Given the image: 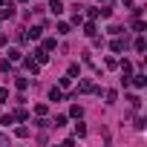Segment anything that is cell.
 Returning a JSON list of instances; mask_svg holds the SVG:
<instances>
[{
    "instance_id": "ac0fdd59",
    "label": "cell",
    "mask_w": 147,
    "mask_h": 147,
    "mask_svg": "<svg viewBox=\"0 0 147 147\" xmlns=\"http://www.w3.org/2000/svg\"><path fill=\"white\" fill-rule=\"evenodd\" d=\"M84 35H87V38H92V35H95V23H92V20L84 26Z\"/></svg>"
},
{
    "instance_id": "7c38bea8",
    "label": "cell",
    "mask_w": 147,
    "mask_h": 147,
    "mask_svg": "<svg viewBox=\"0 0 147 147\" xmlns=\"http://www.w3.org/2000/svg\"><path fill=\"white\" fill-rule=\"evenodd\" d=\"M133 46H136V52H144V49H147V40H144V38H141V35H138V38H136V43H133Z\"/></svg>"
},
{
    "instance_id": "4dcf8cb0",
    "label": "cell",
    "mask_w": 147,
    "mask_h": 147,
    "mask_svg": "<svg viewBox=\"0 0 147 147\" xmlns=\"http://www.w3.org/2000/svg\"><path fill=\"white\" fill-rule=\"evenodd\" d=\"M6 141H9V138H6V136H0V144H6Z\"/></svg>"
},
{
    "instance_id": "cb8c5ba5",
    "label": "cell",
    "mask_w": 147,
    "mask_h": 147,
    "mask_svg": "<svg viewBox=\"0 0 147 147\" xmlns=\"http://www.w3.org/2000/svg\"><path fill=\"white\" fill-rule=\"evenodd\" d=\"M15 136H18V138H26V136H29V127H18Z\"/></svg>"
},
{
    "instance_id": "44dd1931",
    "label": "cell",
    "mask_w": 147,
    "mask_h": 147,
    "mask_svg": "<svg viewBox=\"0 0 147 147\" xmlns=\"http://www.w3.org/2000/svg\"><path fill=\"white\" fill-rule=\"evenodd\" d=\"M43 49L52 52V49H55V38H46V40H43Z\"/></svg>"
},
{
    "instance_id": "9a60e30c",
    "label": "cell",
    "mask_w": 147,
    "mask_h": 147,
    "mask_svg": "<svg viewBox=\"0 0 147 147\" xmlns=\"http://www.w3.org/2000/svg\"><path fill=\"white\" fill-rule=\"evenodd\" d=\"M40 35H43V26H35V29H32V32H29V35H26V38H32V40H38V38H40Z\"/></svg>"
},
{
    "instance_id": "1f68e13d",
    "label": "cell",
    "mask_w": 147,
    "mask_h": 147,
    "mask_svg": "<svg viewBox=\"0 0 147 147\" xmlns=\"http://www.w3.org/2000/svg\"><path fill=\"white\" fill-rule=\"evenodd\" d=\"M18 3H26V0H18Z\"/></svg>"
},
{
    "instance_id": "6da1fadb",
    "label": "cell",
    "mask_w": 147,
    "mask_h": 147,
    "mask_svg": "<svg viewBox=\"0 0 147 147\" xmlns=\"http://www.w3.org/2000/svg\"><path fill=\"white\" fill-rule=\"evenodd\" d=\"M49 12H52V18H58V15H63V3L61 0H49V6H46Z\"/></svg>"
},
{
    "instance_id": "4316f807",
    "label": "cell",
    "mask_w": 147,
    "mask_h": 147,
    "mask_svg": "<svg viewBox=\"0 0 147 147\" xmlns=\"http://www.w3.org/2000/svg\"><path fill=\"white\" fill-rule=\"evenodd\" d=\"M127 101H130V107H141V98H138V95H130Z\"/></svg>"
},
{
    "instance_id": "f1b7e54d",
    "label": "cell",
    "mask_w": 147,
    "mask_h": 147,
    "mask_svg": "<svg viewBox=\"0 0 147 147\" xmlns=\"http://www.w3.org/2000/svg\"><path fill=\"white\" fill-rule=\"evenodd\" d=\"M75 136H87V127L84 124H75Z\"/></svg>"
},
{
    "instance_id": "30bf717a",
    "label": "cell",
    "mask_w": 147,
    "mask_h": 147,
    "mask_svg": "<svg viewBox=\"0 0 147 147\" xmlns=\"http://www.w3.org/2000/svg\"><path fill=\"white\" fill-rule=\"evenodd\" d=\"M69 115H72V118H81V115H84V107L72 104V107H69Z\"/></svg>"
},
{
    "instance_id": "484cf974",
    "label": "cell",
    "mask_w": 147,
    "mask_h": 147,
    "mask_svg": "<svg viewBox=\"0 0 147 147\" xmlns=\"http://www.w3.org/2000/svg\"><path fill=\"white\" fill-rule=\"evenodd\" d=\"M133 32H138V35H141V32H144V20H136V23H133Z\"/></svg>"
},
{
    "instance_id": "4fadbf2b",
    "label": "cell",
    "mask_w": 147,
    "mask_h": 147,
    "mask_svg": "<svg viewBox=\"0 0 147 147\" xmlns=\"http://www.w3.org/2000/svg\"><path fill=\"white\" fill-rule=\"evenodd\" d=\"M78 92H92V81H87V78H84V81L78 84Z\"/></svg>"
},
{
    "instance_id": "7402d4cb",
    "label": "cell",
    "mask_w": 147,
    "mask_h": 147,
    "mask_svg": "<svg viewBox=\"0 0 147 147\" xmlns=\"http://www.w3.org/2000/svg\"><path fill=\"white\" fill-rule=\"evenodd\" d=\"M15 87H18V90H26V87H29V78H18Z\"/></svg>"
},
{
    "instance_id": "7a4b0ae2",
    "label": "cell",
    "mask_w": 147,
    "mask_h": 147,
    "mask_svg": "<svg viewBox=\"0 0 147 147\" xmlns=\"http://www.w3.org/2000/svg\"><path fill=\"white\" fill-rule=\"evenodd\" d=\"M23 66H26V69L32 72V75H38V72H40V63H38L35 58H26V61H23Z\"/></svg>"
},
{
    "instance_id": "8992f818",
    "label": "cell",
    "mask_w": 147,
    "mask_h": 147,
    "mask_svg": "<svg viewBox=\"0 0 147 147\" xmlns=\"http://www.w3.org/2000/svg\"><path fill=\"white\" fill-rule=\"evenodd\" d=\"M35 61H38L40 66H43V63H49V52H46V49H35Z\"/></svg>"
},
{
    "instance_id": "f546056e",
    "label": "cell",
    "mask_w": 147,
    "mask_h": 147,
    "mask_svg": "<svg viewBox=\"0 0 147 147\" xmlns=\"http://www.w3.org/2000/svg\"><path fill=\"white\" fill-rule=\"evenodd\" d=\"M6 43H9V38H6L3 32H0V46H6Z\"/></svg>"
},
{
    "instance_id": "83f0119b",
    "label": "cell",
    "mask_w": 147,
    "mask_h": 147,
    "mask_svg": "<svg viewBox=\"0 0 147 147\" xmlns=\"http://www.w3.org/2000/svg\"><path fill=\"white\" fill-rule=\"evenodd\" d=\"M0 124H6V127H9V124H15V118H12V113H9V115H3V118H0Z\"/></svg>"
},
{
    "instance_id": "5bb4252c",
    "label": "cell",
    "mask_w": 147,
    "mask_h": 147,
    "mask_svg": "<svg viewBox=\"0 0 147 147\" xmlns=\"http://www.w3.org/2000/svg\"><path fill=\"white\" fill-rule=\"evenodd\" d=\"M98 15H101V18H113V3H107L104 9H98Z\"/></svg>"
},
{
    "instance_id": "d4e9b609",
    "label": "cell",
    "mask_w": 147,
    "mask_h": 147,
    "mask_svg": "<svg viewBox=\"0 0 147 147\" xmlns=\"http://www.w3.org/2000/svg\"><path fill=\"white\" fill-rule=\"evenodd\" d=\"M6 101H9V90H6V87H0V104H6Z\"/></svg>"
},
{
    "instance_id": "277c9868",
    "label": "cell",
    "mask_w": 147,
    "mask_h": 147,
    "mask_svg": "<svg viewBox=\"0 0 147 147\" xmlns=\"http://www.w3.org/2000/svg\"><path fill=\"white\" fill-rule=\"evenodd\" d=\"M55 32H58V35H69V32H72V23H66V20H58Z\"/></svg>"
},
{
    "instance_id": "603a6c76",
    "label": "cell",
    "mask_w": 147,
    "mask_h": 147,
    "mask_svg": "<svg viewBox=\"0 0 147 147\" xmlns=\"http://www.w3.org/2000/svg\"><path fill=\"white\" fill-rule=\"evenodd\" d=\"M46 113H49L46 104H38V107H35V115H46Z\"/></svg>"
},
{
    "instance_id": "52a82bcc",
    "label": "cell",
    "mask_w": 147,
    "mask_h": 147,
    "mask_svg": "<svg viewBox=\"0 0 147 147\" xmlns=\"http://www.w3.org/2000/svg\"><path fill=\"white\" fill-rule=\"evenodd\" d=\"M49 101H63V90L61 87H52L49 90Z\"/></svg>"
},
{
    "instance_id": "d6986e66",
    "label": "cell",
    "mask_w": 147,
    "mask_h": 147,
    "mask_svg": "<svg viewBox=\"0 0 147 147\" xmlns=\"http://www.w3.org/2000/svg\"><path fill=\"white\" fill-rule=\"evenodd\" d=\"M20 58H23V55H20V49H9V61H12V63H15V61H20Z\"/></svg>"
},
{
    "instance_id": "9c48e42d",
    "label": "cell",
    "mask_w": 147,
    "mask_h": 147,
    "mask_svg": "<svg viewBox=\"0 0 147 147\" xmlns=\"http://www.w3.org/2000/svg\"><path fill=\"white\" fill-rule=\"evenodd\" d=\"M130 78H133V84H136L138 90H141V87L147 84V78H144V72H138V75H130Z\"/></svg>"
},
{
    "instance_id": "2e32d148",
    "label": "cell",
    "mask_w": 147,
    "mask_h": 147,
    "mask_svg": "<svg viewBox=\"0 0 147 147\" xmlns=\"http://www.w3.org/2000/svg\"><path fill=\"white\" fill-rule=\"evenodd\" d=\"M58 87H61V90H69V87H72V78H69V75H63V78L58 81Z\"/></svg>"
},
{
    "instance_id": "8fae6325",
    "label": "cell",
    "mask_w": 147,
    "mask_h": 147,
    "mask_svg": "<svg viewBox=\"0 0 147 147\" xmlns=\"http://www.w3.org/2000/svg\"><path fill=\"white\" fill-rule=\"evenodd\" d=\"M66 75H69V78H75V75H81V66H78V63H69V69H66Z\"/></svg>"
},
{
    "instance_id": "5b68a950",
    "label": "cell",
    "mask_w": 147,
    "mask_h": 147,
    "mask_svg": "<svg viewBox=\"0 0 147 147\" xmlns=\"http://www.w3.org/2000/svg\"><path fill=\"white\" fill-rule=\"evenodd\" d=\"M110 49H113V52H124V49H127V40H124V38H115V40L110 43Z\"/></svg>"
},
{
    "instance_id": "e0dca14e",
    "label": "cell",
    "mask_w": 147,
    "mask_h": 147,
    "mask_svg": "<svg viewBox=\"0 0 147 147\" xmlns=\"http://www.w3.org/2000/svg\"><path fill=\"white\" fill-rule=\"evenodd\" d=\"M104 98H107V104H115V98H118V92H115V90H107V92H104Z\"/></svg>"
},
{
    "instance_id": "ffe728a7",
    "label": "cell",
    "mask_w": 147,
    "mask_h": 147,
    "mask_svg": "<svg viewBox=\"0 0 147 147\" xmlns=\"http://www.w3.org/2000/svg\"><path fill=\"white\" fill-rule=\"evenodd\" d=\"M49 124H52V127H63V124H66V115H55V121H49Z\"/></svg>"
},
{
    "instance_id": "ba28073f",
    "label": "cell",
    "mask_w": 147,
    "mask_h": 147,
    "mask_svg": "<svg viewBox=\"0 0 147 147\" xmlns=\"http://www.w3.org/2000/svg\"><path fill=\"white\" fill-rule=\"evenodd\" d=\"M12 118H15V121H26V118H29V113H26L23 107H18V110L12 113Z\"/></svg>"
},
{
    "instance_id": "3957f363",
    "label": "cell",
    "mask_w": 147,
    "mask_h": 147,
    "mask_svg": "<svg viewBox=\"0 0 147 147\" xmlns=\"http://www.w3.org/2000/svg\"><path fill=\"white\" fill-rule=\"evenodd\" d=\"M0 18H15V3H3V9H0Z\"/></svg>"
}]
</instances>
